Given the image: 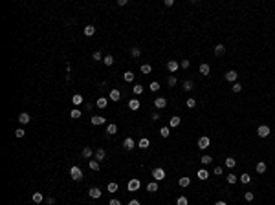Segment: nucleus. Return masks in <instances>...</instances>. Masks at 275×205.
I'll use <instances>...</instances> for the list:
<instances>
[{
	"mask_svg": "<svg viewBox=\"0 0 275 205\" xmlns=\"http://www.w3.org/2000/svg\"><path fill=\"white\" fill-rule=\"evenodd\" d=\"M226 81L227 83H237V77H238V73L235 72V70H229V72H226Z\"/></svg>",
	"mask_w": 275,
	"mask_h": 205,
	"instance_id": "nucleus-5",
	"label": "nucleus"
},
{
	"mask_svg": "<svg viewBox=\"0 0 275 205\" xmlns=\"http://www.w3.org/2000/svg\"><path fill=\"white\" fill-rule=\"evenodd\" d=\"M123 148H125V150H132V148H134V139L132 137H127L123 141Z\"/></svg>",
	"mask_w": 275,
	"mask_h": 205,
	"instance_id": "nucleus-10",
	"label": "nucleus"
},
{
	"mask_svg": "<svg viewBox=\"0 0 275 205\" xmlns=\"http://www.w3.org/2000/svg\"><path fill=\"white\" fill-rule=\"evenodd\" d=\"M88 194H90V198H94V200H99V198H101V191H99L97 187H92V189L88 191Z\"/></svg>",
	"mask_w": 275,
	"mask_h": 205,
	"instance_id": "nucleus-8",
	"label": "nucleus"
},
{
	"mask_svg": "<svg viewBox=\"0 0 275 205\" xmlns=\"http://www.w3.org/2000/svg\"><path fill=\"white\" fill-rule=\"evenodd\" d=\"M213 172L217 174V176H220V174L224 172V168H222V167H218V165H217V167H215V170H213Z\"/></svg>",
	"mask_w": 275,
	"mask_h": 205,
	"instance_id": "nucleus-53",
	"label": "nucleus"
},
{
	"mask_svg": "<svg viewBox=\"0 0 275 205\" xmlns=\"http://www.w3.org/2000/svg\"><path fill=\"white\" fill-rule=\"evenodd\" d=\"M108 192H117V183L116 181H112V183H108Z\"/></svg>",
	"mask_w": 275,
	"mask_h": 205,
	"instance_id": "nucleus-39",
	"label": "nucleus"
},
{
	"mask_svg": "<svg viewBox=\"0 0 275 205\" xmlns=\"http://www.w3.org/2000/svg\"><path fill=\"white\" fill-rule=\"evenodd\" d=\"M31 200H33V202H35V203H41V202H42V200H44V196H42V194H41V192H35V194H33V196H31Z\"/></svg>",
	"mask_w": 275,
	"mask_h": 205,
	"instance_id": "nucleus-32",
	"label": "nucleus"
},
{
	"mask_svg": "<svg viewBox=\"0 0 275 205\" xmlns=\"http://www.w3.org/2000/svg\"><path fill=\"white\" fill-rule=\"evenodd\" d=\"M152 178L156 179V181H162V179H165V170L163 168H152Z\"/></svg>",
	"mask_w": 275,
	"mask_h": 205,
	"instance_id": "nucleus-2",
	"label": "nucleus"
},
{
	"mask_svg": "<svg viewBox=\"0 0 275 205\" xmlns=\"http://www.w3.org/2000/svg\"><path fill=\"white\" fill-rule=\"evenodd\" d=\"M180 187H189L191 185V178H187V176H183V178H180Z\"/></svg>",
	"mask_w": 275,
	"mask_h": 205,
	"instance_id": "nucleus-23",
	"label": "nucleus"
},
{
	"mask_svg": "<svg viewBox=\"0 0 275 205\" xmlns=\"http://www.w3.org/2000/svg\"><path fill=\"white\" fill-rule=\"evenodd\" d=\"M105 121H107V119L101 117V116H94V117H92V124H103Z\"/></svg>",
	"mask_w": 275,
	"mask_h": 205,
	"instance_id": "nucleus-25",
	"label": "nucleus"
},
{
	"mask_svg": "<svg viewBox=\"0 0 275 205\" xmlns=\"http://www.w3.org/2000/svg\"><path fill=\"white\" fill-rule=\"evenodd\" d=\"M46 202H48V203H50V205H52V203H53V202H55V198H52V196H50V198H46Z\"/></svg>",
	"mask_w": 275,
	"mask_h": 205,
	"instance_id": "nucleus-58",
	"label": "nucleus"
},
{
	"mask_svg": "<svg viewBox=\"0 0 275 205\" xmlns=\"http://www.w3.org/2000/svg\"><path fill=\"white\" fill-rule=\"evenodd\" d=\"M257 136H259V137H268V136H270V127L261 124V127L257 128Z\"/></svg>",
	"mask_w": 275,
	"mask_h": 205,
	"instance_id": "nucleus-4",
	"label": "nucleus"
},
{
	"mask_svg": "<svg viewBox=\"0 0 275 205\" xmlns=\"http://www.w3.org/2000/svg\"><path fill=\"white\" fill-rule=\"evenodd\" d=\"M103 62H105V66H112V64H114V57H112V55H107V57L103 59Z\"/></svg>",
	"mask_w": 275,
	"mask_h": 205,
	"instance_id": "nucleus-34",
	"label": "nucleus"
},
{
	"mask_svg": "<svg viewBox=\"0 0 275 205\" xmlns=\"http://www.w3.org/2000/svg\"><path fill=\"white\" fill-rule=\"evenodd\" d=\"M211 161H213V158H211V156H202V163H204V165H209Z\"/></svg>",
	"mask_w": 275,
	"mask_h": 205,
	"instance_id": "nucleus-48",
	"label": "nucleus"
},
{
	"mask_svg": "<svg viewBox=\"0 0 275 205\" xmlns=\"http://www.w3.org/2000/svg\"><path fill=\"white\" fill-rule=\"evenodd\" d=\"M189 66H191V62H189V59H183V61H180V68H185V70H187Z\"/></svg>",
	"mask_w": 275,
	"mask_h": 205,
	"instance_id": "nucleus-42",
	"label": "nucleus"
},
{
	"mask_svg": "<svg viewBox=\"0 0 275 205\" xmlns=\"http://www.w3.org/2000/svg\"><path fill=\"white\" fill-rule=\"evenodd\" d=\"M107 134H108V136H116V134H117V127L114 123H110L107 127Z\"/></svg>",
	"mask_w": 275,
	"mask_h": 205,
	"instance_id": "nucleus-16",
	"label": "nucleus"
},
{
	"mask_svg": "<svg viewBox=\"0 0 275 205\" xmlns=\"http://www.w3.org/2000/svg\"><path fill=\"white\" fill-rule=\"evenodd\" d=\"M215 205H227V203H226V202H222V200H220V202H217Z\"/></svg>",
	"mask_w": 275,
	"mask_h": 205,
	"instance_id": "nucleus-59",
	"label": "nucleus"
},
{
	"mask_svg": "<svg viewBox=\"0 0 275 205\" xmlns=\"http://www.w3.org/2000/svg\"><path fill=\"white\" fill-rule=\"evenodd\" d=\"M194 106H196V99L189 97V99H187V108H194Z\"/></svg>",
	"mask_w": 275,
	"mask_h": 205,
	"instance_id": "nucleus-43",
	"label": "nucleus"
},
{
	"mask_svg": "<svg viewBox=\"0 0 275 205\" xmlns=\"http://www.w3.org/2000/svg\"><path fill=\"white\" fill-rule=\"evenodd\" d=\"M233 92H235V93L242 92V84H240V83H235V84H233Z\"/></svg>",
	"mask_w": 275,
	"mask_h": 205,
	"instance_id": "nucleus-45",
	"label": "nucleus"
},
{
	"mask_svg": "<svg viewBox=\"0 0 275 205\" xmlns=\"http://www.w3.org/2000/svg\"><path fill=\"white\" fill-rule=\"evenodd\" d=\"M154 106H156L158 110L165 108V106H167V99H165V97H158V99H154Z\"/></svg>",
	"mask_w": 275,
	"mask_h": 205,
	"instance_id": "nucleus-7",
	"label": "nucleus"
},
{
	"mask_svg": "<svg viewBox=\"0 0 275 205\" xmlns=\"http://www.w3.org/2000/svg\"><path fill=\"white\" fill-rule=\"evenodd\" d=\"M105 158H107V152H105L103 148H97L96 150V161H103Z\"/></svg>",
	"mask_w": 275,
	"mask_h": 205,
	"instance_id": "nucleus-15",
	"label": "nucleus"
},
{
	"mask_svg": "<svg viewBox=\"0 0 275 205\" xmlns=\"http://www.w3.org/2000/svg\"><path fill=\"white\" fill-rule=\"evenodd\" d=\"M180 123H182V119H180V117H176V116H172L171 119H169V128H176Z\"/></svg>",
	"mask_w": 275,
	"mask_h": 205,
	"instance_id": "nucleus-11",
	"label": "nucleus"
},
{
	"mask_svg": "<svg viewBox=\"0 0 275 205\" xmlns=\"http://www.w3.org/2000/svg\"><path fill=\"white\" fill-rule=\"evenodd\" d=\"M172 4H174V0H165V6H167V7H171Z\"/></svg>",
	"mask_w": 275,
	"mask_h": 205,
	"instance_id": "nucleus-56",
	"label": "nucleus"
},
{
	"mask_svg": "<svg viewBox=\"0 0 275 205\" xmlns=\"http://www.w3.org/2000/svg\"><path fill=\"white\" fill-rule=\"evenodd\" d=\"M209 145H211V139H209L207 136H202L198 139V148H200V150H206Z\"/></svg>",
	"mask_w": 275,
	"mask_h": 205,
	"instance_id": "nucleus-3",
	"label": "nucleus"
},
{
	"mask_svg": "<svg viewBox=\"0 0 275 205\" xmlns=\"http://www.w3.org/2000/svg\"><path fill=\"white\" fill-rule=\"evenodd\" d=\"M176 83H178V79H176V77H169V81H167V84H169L171 88H172V86H176Z\"/></svg>",
	"mask_w": 275,
	"mask_h": 205,
	"instance_id": "nucleus-46",
	"label": "nucleus"
},
{
	"mask_svg": "<svg viewBox=\"0 0 275 205\" xmlns=\"http://www.w3.org/2000/svg\"><path fill=\"white\" fill-rule=\"evenodd\" d=\"M151 119H152V121H160V114L158 112H152L151 114Z\"/></svg>",
	"mask_w": 275,
	"mask_h": 205,
	"instance_id": "nucleus-54",
	"label": "nucleus"
},
{
	"mask_svg": "<svg viewBox=\"0 0 275 205\" xmlns=\"http://www.w3.org/2000/svg\"><path fill=\"white\" fill-rule=\"evenodd\" d=\"M72 103L75 104V106H79V104H83V95H79V93H75V95L72 97Z\"/></svg>",
	"mask_w": 275,
	"mask_h": 205,
	"instance_id": "nucleus-24",
	"label": "nucleus"
},
{
	"mask_svg": "<svg viewBox=\"0 0 275 205\" xmlns=\"http://www.w3.org/2000/svg\"><path fill=\"white\" fill-rule=\"evenodd\" d=\"M96 104H97L99 108H107V104H108V99H105V97H99Z\"/></svg>",
	"mask_w": 275,
	"mask_h": 205,
	"instance_id": "nucleus-26",
	"label": "nucleus"
},
{
	"mask_svg": "<svg viewBox=\"0 0 275 205\" xmlns=\"http://www.w3.org/2000/svg\"><path fill=\"white\" fill-rule=\"evenodd\" d=\"M92 59H94V61H103L105 57L101 55V51H94V55H92Z\"/></svg>",
	"mask_w": 275,
	"mask_h": 205,
	"instance_id": "nucleus-41",
	"label": "nucleus"
},
{
	"mask_svg": "<svg viewBox=\"0 0 275 205\" xmlns=\"http://www.w3.org/2000/svg\"><path fill=\"white\" fill-rule=\"evenodd\" d=\"M81 154H83V158H86V159H88V158H92V154H94V152H92V148H90V147H84Z\"/></svg>",
	"mask_w": 275,
	"mask_h": 205,
	"instance_id": "nucleus-28",
	"label": "nucleus"
},
{
	"mask_svg": "<svg viewBox=\"0 0 275 205\" xmlns=\"http://www.w3.org/2000/svg\"><path fill=\"white\" fill-rule=\"evenodd\" d=\"M178 68H180V62H176V61H174V59H172V61H169V62H167V70H169V72H172V73H174V72H176Z\"/></svg>",
	"mask_w": 275,
	"mask_h": 205,
	"instance_id": "nucleus-9",
	"label": "nucleus"
},
{
	"mask_svg": "<svg viewBox=\"0 0 275 205\" xmlns=\"http://www.w3.org/2000/svg\"><path fill=\"white\" fill-rule=\"evenodd\" d=\"M119 97H121L119 90H116V88H114V90H110V99H112L114 103H116V101H119Z\"/></svg>",
	"mask_w": 275,
	"mask_h": 205,
	"instance_id": "nucleus-17",
	"label": "nucleus"
},
{
	"mask_svg": "<svg viewBox=\"0 0 275 205\" xmlns=\"http://www.w3.org/2000/svg\"><path fill=\"white\" fill-rule=\"evenodd\" d=\"M149 90H151V92H158V90H160V84H158V83H151V88H149Z\"/></svg>",
	"mask_w": 275,
	"mask_h": 205,
	"instance_id": "nucleus-52",
	"label": "nucleus"
},
{
	"mask_svg": "<svg viewBox=\"0 0 275 205\" xmlns=\"http://www.w3.org/2000/svg\"><path fill=\"white\" fill-rule=\"evenodd\" d=\"M149 145H151V141H149L147 137H141V139H139V143H138V147L145 150V148H149Z\"/></svg>",
	"mask_w": 275,
	"mask_h": 205,
	"instance_id": "nucleus-21",
	"label": "nucleus"
},
{
	"mask_svg": "<svg viewBox=\"0 0 275 205\" xmlns=\"http://www.w3.org/2000/svg\"><path fill=\"white\" fill-rule=\"evenodd\" d=\"M139 187H141V181H139V179H136V178H134V179H130V181H128V191H130V192L138 191Z\"/></svg>",
	"mask_w": 275,
	"mask_h": 205,
	"instance_id": "nucleus-6",
	"label": "nucleus"
},
{
	"mask_svg": "<svg viewBox=\"0 0 275 205\" xmlns=\"http://www.w3.org/2000/svg\"><path fill=\"white\" fill-rule=\"evenodd\" d=\"M132 92H134V93H136V95H139V93H141V92H143V86H141V84H134V88H132Z\"/></svg>",
	"mask_w": 275,
	"mask_h": 205,
	"instance_id": "nucleus-40",
	"label": "nucleus"
},
{
	"mask_svg": "<svg viewBox=\"0 0 275 205\" xmlns=\"http://www.w3.org/2000/svg\"><path fill=\"white\" fill-rule=\"evenodd\" d=\"M198 70H200V73H202V75H209V72H211V66L204 62V64H200V68H198Z\"/></svg>",
	"mask_w": 275,
	"mask_h": 205,
	"instance_id": "nucleus-14",
	"label": "nucleus"
},
{
	"mask_svg": "<svg viewBox=\"0 0 275 205\" xmlns=\"http://www.w3.org/2000/svg\"><path fill=\"white\" fill-rule=\"evenodd\" d=\"M147 191H149V192H156V191H158V181L149 183V185H147Z\"/></svg>",
	"mask_w": 275,
	"mask_h": 205,
	"instance_id": "nucleus-29",
	"label": "nucleus"
},
{
	"mask_svg": "<svg viewBox=\"0 0 275 205\" xmlns=\"http://www.w3.org/2000/svg\"><path fill=\"white\" fill-rule=\"evenodd\" d=\"M255 170H257L259 174H264V172H266V163H264V161H259L257 167H255Z\"/></svg>",
	"mask_w": 275,
	"mask_h": 205,
	"instance_id": "nucleus-20",
	"label": "nucleus"
},
{
	"mask_svg": "<svg viewBox=\"0 0 275 205\" xmlns=\"http://www.w3.org/2000/svg\"><path fill=\"white\" fill-rule=\"evenodd\" d=\"M183 90H185V92L193 90V81H185V83H183Z\"/></svg>",
	"mask_w": 275,
	"mask_h": 205,
	"instance_id": "nucleus-44",
	"label": "nucleus"
},
{
	"mask_svg": "<svg viewBox=\"0 0 275 205\" xmlns=\"http://www.w3.org/2000/svg\"><path fill=\"white\" fill-rule=\"evenodd\" d=\"M24 134H26V132H24V128H17V130H15V136H17V137H24Z\"/></svg>",
	"mask_w": 275,
	"mask_h": 205,
	"instance_id": "nucleus-50",
	"label": "nucleus"
},
{
	"mask_svg": "<svg viewBox=\"0 0 275 205\" xmlns=\"http://www.w3.org/2000/svg\"><path fill=\"white\" fill-rule=\"evenodd\" d=\"M29 119H31V117H29V114H26V112H22L20 116H18V121H20L22 124H28V123H29Z\"/></svg>",
	"mask_w": 275,
	"mask_h": 205,
	"instance_id": "nucleus-18",
	"label": "nucleus"
},
{
	"mask_svg": "<svg viewBox=\"0 0 275 205\" xmlns=\"http://www.w3.org/2000/svg\"><path fill=\"white\" fill-rule=\"evenodd\" d=\"M196 176H198V179H202V181H206V179L209 178V172L206 170V168H200V170L196 172Z\"/></svg>",
	"mask_w": 275,
	"mask_h": 205,
	"instance_id": "nucleus-13",
	"label": "nucleus"
},
{
	"mask_svg": "<svg viewBox=\"0 0 275 205\" xmlns=\"http://www.w3.org/2000/svg\"><path fill=\"white\" fill-rule=\"evenodd\" d=\"M224 53H226V46H224V44H217V46H215V55L220 57V55H224Z\"/></svg>",
	"mask_w": 275,
	"mask_h": 205,
	"instance_id": "nucleus-12",
	"label": "nucleus"
},
{
	"mask_svg": "<svg viewBox=\"0 0 275 205\" xmlns=\"http://www.w3.org/2000/svg\"><path fill=\"white\" fill-rule=\"evenodd\" d=\"M130 55H132V57H134V59H138V57H139V55H141V49H139V48H136V46H134V48L130 49Z\"/></svg>",
	"mask_w": 275,
	"mask_h": 205,
	"instance_id": "nucleus-36",
	"label": "nucleus"
},
{
	"mask_svg": "<svg viewBox=\"0 0 275 205\" xmlns=\"http://www.w3.org/2000/svg\"><path fill=\"white\" fill-rule=\"evenodd\" d=\"M81 116H83L81 110H72V112H70V117H72V119H79Z\"/></svg>",
	"mask_w": 275,
	"mask_h": 205,
	"instance_id": "nucleus-37",
	"label": "nucleus"
},
{
	"mask_svg": "<svg viewBox=\"0 0 275 205\" xmlns=\"http://www.w3.org/2000/svg\"><path fill=\"white\" fill-rule=\"evenodd\" d=\"M94 33H96V28H94L92 24H88V26H84V35H86V37H92Z\"/></svg>",
	"mask_w": 275,
	"mask_h": 205,
	"instance_id": "nucleus-19",
	"label": "nucleus"
},
{
	"mask_svg": "<svg viewBox=\"0 0 275 205\" xmlns=\"http://www.w3.org/2000/svg\"><path fill=\"white\" fill-rule=\"evenodd\" d=\"M238 179H240V183H244V185H246V183H249V181H251V176L244 172V174H240V178H238Z\"/></svg>",
	"mask_w": 275,
	"mask_h": 205,
	"instance_id": "nucleus-27",
	"label": "nucleus"
},
{
	"mask_svg": "<svg viewBox=\"0 0 275 205\" xmlns=\"http://www.w3.org/2000/svg\"><path fill=\"white\" fill-rule=\"evenodd\" d=\"M160 134H162V137H169L171 128H169V127H162V128H160Z\"/></svg>",
	"mask_w": 275,
	"mask_h": 205,
	"instance_id": "nucleus-31",
	"label": "nucleus"
},
{
	"mask_svg": "<svg viewBox=\"0 0 275 205\" xmlns=\"http://www.w3.org/2000/svg\"><path fill=\"white\" fill-rule=\"evenodd\" d=\"M226 179H227V183H231V185H233V183H237V179H238V178H237V176H235V174H233V172H229V174H227V176H226Z\"/></svg>",
	"mask_w": 275,
	"mask_h": 205,
	"instance_id": "nucleus-33",
	"label": "nucleus"
},
{
	"mask_svg": "<svg viewBox=\"0 0 275 205\" xmlns=\"http://www.w3.org/2000/svg\"><path fill=\"white\" fill-rule=\"evenodd\" d=\"M128 205H139V202H138V200H130V202H128Z\"/></svg>",
	"mask_w": 275,
	"mask_h": 205,
	"instance_id": "nucleus-57",
	"label": "nucleus"
},
{
	"mask_svg": "<svg viewBox=\"0 0 275 205\" xmlns=\"http://www.w3.org/2000/svg\"><path fill=\"white\" fill-rule=\"evenodd\" d=\"M176 205H187V198H185V196H180L178 202H176Z\"/></svg>",
	"mask_w": 275,
	"mask_h": 205,
	"instance_id": "nucleus-49",
	"label": "nucleus"
},
{
	"mask_svg": "<svg viewBox=\"0 0 275 205\" xmlns=\"http://www.w3.org/2000/svg\"><path fill=\"white\" fill-rule=\"evenodd\" d=\"M244 198H246V202H253V198H255V196H253V192H249V191H248V192H244Z\"/></svg>",
	"mask_w": 275,
	"mask_h": 205,
	"instance_id": "nucleus-47",
	"label": "nucleus"
},
{
	"mask_svg": "<svg viewBox=\"0 0 275 205\" xmlns=\"http://www.w3.org/2000/svg\"><path fill=\"white\" fill-rule=\"evenodd\" d=\"M90 168L92 170H99V161H90Z\"/></svg>",
	"mask_w": 275,
	"mask_h": 205,
	"instance_id": "nucleus-51",
	"label": "nucleus"
},
{
	"mask_svg": "<svg viewBox=\"0 0 275 205\" xmlns=\"http://www.w3.org/2000/svg\"><path fill=\"white\" fill-rule=\"evenodd\" d=\"M123 79H125L127 83H132V81H134V73H132V72H125V73H123Z\"/></svg>",
	"mask_w": 275,
	"mask_h": 205,
	"instance_id": "nucleus-30",
	"label": "nucleus"
},
{
	"mask_svg": "<svg viewBox=\"0 0 275 205\" xmlns=\"http://www.w3.org/2000/svg\"><path fill=\"white\" fill-rule=\"evenodd\" d=\"M139 70H141V73H151L152 72V66H151V64H141V68H139Z\"/></svg>",
	"mask_w": 275,
	"mask_h": 205,
	"instance_id": "nucleus-35",
	"label": "nucleus"
},
{
	"mask_svg": "<svg viewBox=\"0 0 275 205\" xmlns=\"http://www.w3.org/2000/svg\"><path fill=\"white\" fill-rule=\"evenodd\" d=\"M108 205H121V202H119V200H110Z\"/></svg>",
	"mask_w": 275,
	"mask_h": 205,
	"instance_id": "nucleus-55",
	"label": "nucleus"
},
{
	"mask_svg": "<svg viewBox=\"0 0 275 205\" xmlns=\"http://www.w3.org/2000/svg\"><path fill=\"white\" fill-rule=\"evenodd\" d=\"M70 176H72V179L79 181V179L83 178V170H81L79 167H72V168H70Z\"/></svg>",
	"mask_w": 275,
	"mask_h": 205,
	"instance_id": "nucleus-1",
	"label": "nucleus"
},
{
	"mask_svg": "<svg viewBox=\"0 0 275 205\" xmlns=\"http://www.w3.org/2000/svg\"><path fill=\"white\" fill-rule=\"evenodd\" d=\"M235 165H237V161H235L233 158H226V167H227V168H233Z\"/></svg>",
	"mask_w": 275,
	"mask_h": 205,
	"instance_id": "nucleus-38",
	"label": "nucleus"
},
{
	"mask_svg": "<svg viewBox=\"0 0 275 205\" xmlns=\"http://www.w3.org/2000/svg\"><path fill=\"white\" fill-rule=\"evenodd\" d=\"M128 108L136 112V110L139 108V101H138V99H130V101H128Z\"/></svg>",
	"mask_w": 275,
	"mask_h": 205,
	"instance_id": "nucleus-22",
	"label": "nucleus"
}]
</instances>
